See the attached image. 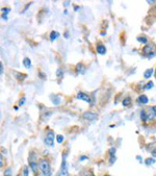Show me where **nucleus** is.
<instances>
[{
    "label": "nucleus",
    "mask_w": 156,
    "mask_h": 176,
    "mask_svg": "<svg viewBox=\"0 0 156 176\" xmlns=\"http://www.w3.org/2000/svg\"><path fill=\"white\" fill-rule=\"evenodd\" d=\"M141 119H142L143 122H148V121L150 120L149 115H148V113H147L146 110H142V111H141Z\"/></svg>",
    "instance_id": "obj_10"
},
{
    "label": "nucleus",
    "mask_w": 156,
    "mask_h": 176,
    "mask_svg": "<svg viewBox=\"0 0 156 176\" xmlns=\"http://www.w3.org/2000/svg\"><path fill=\"white\" fill-rule=\"evenodd\" d=\"M69 3H70L69 1H65V2H64V4H65V6H68V5H69Z\"/></svg>",
    "instance_id": "obj_38"
},
{
    "label": "nucleus",
    "mask_w": 156,
    "mask_h": 176,
    "mask_svg": "<svg viewBox=\"0 0 156 176\" xmlns=\"http://www.w3.org/2000/svg\"><path fill=\"white\" fill-rule=\"evenodd\" d=\"M29 167H30V169L33 171V173H38V169H40V168H39V165H38L35 162H29Z\"/></svg>",
    "instance_id": "obj_13"
},
{
    "label": "nucleus",
    "mask_w": 156,
    "mask_h": 176,
    "mask_svg": "<svg viewBox=\"0 0 156 176\" xmlns=\"http://www.w3.org/2000/svg\"><path fill=\"white\" fill-rule=\"evenodd\" d=\"M96 50H97V52H98L99 54H101V55H104V54L106 53V47L104 46L103 44H98L97 47H96Z\"/></svg>",
    "instance_id": "obj_9"
},
{
    "label": "nucleus",
    "mask_w": 156,
    "mask_h": 176,
    "mask_svg": "<svg viewBox=\"0 0 156 176\" xmlns=\"http://www.w3.org/2000/svg\"><path fill=\"white\" fill-rule=\"evenodd\" d=\"M4 176H12V169L11 168H7L4 171Z\"/></svg>",
    "instance_id": "obj_27"
},
{
    "label": "nucleus",
    "mask_w": 156,
    "mask_h": 176,
    "mask_svg": "<svg viewBox=\"0 0 156 176\" xmlns=\"http://www.w3.org/2000/svg\"><path fill=\"white\" fill-rule=\"evenodd\" d=\"M75 71H76V73H78V74H84V72H85V67L83 66V64L79 63V64L76 65V67H75Z\"/></svg>",
    "instance_id": "obj_8"
},
{
    "label": "nucleus",
    "mask_w": 156,
    "mask_h": 176,
    "mask_svg": "<svg viewBox=\"0 0 156 176\" xmlns=\"http://www.w3.org/2000/svg\"><path fill=\"white\" fill-rule=\"evenodd\" d=\"M15 76L17 77V79L18 80H20V81H22L23 79H25L26 77V75H22V74H20V73H18V72H15Z\"/></svg>",
    "instance_id": "obj_22"
},
{
    "label": "nucleus",
    "mask_w": 156,
    "mask_h": 176,
    "mask_svg": "<svg viewBox=\"0 0 156 176\" xmlns=\"http://www.w3.org/2000/svg\"><path fill=\"white\" fill-rule=\"evenodd\" d=\"M153 86H154V84H153V81H149L145 87H144V90H150V89L153 88Z\"/></svg>",
    "instance_id": "obj_23"
},
{
    "label": "nucleus",
    "mask_w": 156,
    "mask_h": 176,
    "mask_svg": "<svg viewBox=\"0 0 156 176\" xmlns=\"http://www.w3.org/2000/svg\"><path fill=\"white\" fill-rule=\"evenodd\" d=\"M146 111H147V113H148V115H149L150 120L156 118V106H151V107H149V108L146 110Z\"/></svg>",
    "instance_id": "obj_7"
},
{
    "label": "nucleus",
    "mask_w": 156,
    "mask_h": 176,
    "mask_svg": "<svg viewBox=\"0 0 156 176\" xmlns=\"http://www.w3.org/2000/svg\"><path fill=\"white\" fill-rule=\"evenodd\" d=\"M40 77H41V78H46V77L43 75V72H40Z\"/></svg>",
    "instance_id": "obj_37"
},
{
    "label": "nucleus",
    "mask_w": 156,
    "mask_h": 176,
    "mask_svg": "<svg viewBox=\"0 0 156 176\" xmlns=\"http://www.w3.org/2000/svg\"><path fill=\"white\" fill-rule=\"evenodd\" d=\"M39 168L43 172L44 176H51V167L47 159H41L39 163Z\"/></svg>",
    "instance_id": "obj_1"
},
{
    "label": "nucleus",
    "mask_w": 156,
    "mask_h": 176,
    "mask_svg": "<svg viewBox=\"0 0 156 176\" xmlns=\"http://www.w3.org/2000/svg\"><path fill=\"white\" fill-rule=\"evenodd\" d=\"M58 37H59V33H58L57 31H54V30L51 31V33H50V40H51L52 42H53V41H55Z\"/></svg>",
    "instance_id": "obj_18"
},
{
    "label": "nucleus",
    "mask_w": 156,
    "mask_h": 176,
    "mask_svg": "<svg viewBox=\"0 0 156 176\" xmlns=\"http://www.w3.org/2000/svg\"><path fill=\"white\" fill-rule=\"evenodd\" d=\"M64 139H65V138H64V136H61V134H57V136H56V141H57V143H59V144L64 142Z\"/></svg>",
    "instance_id": "obj_25"
},
{
    "label": "nucleus",
    "mask_w": 156,
    "mask_h": 176,
    "mask_svg": "<svg viewBox=\"0 0 156 176\" xmlns=\"http://www.w3.org/2000/svg\"><path fill=\"white\" fill-rule=\"evenodd\" d=\"M116 159H117L116 155H110V157H109V165H113L115 162H116Z\"/></svg>",
    "instance_id": "obj_26"
},
{
    "label": "nucleus",
    "mask_w": 156,
    "mask_h": 176,
    "mask_svg": "<svg viewBox=\"0 0 156 176\" xmlns=\"http://www.w3.org/2000/svg\"><path fill=\"white\" fill-rule=\"evenodd\" d=\"M122 104H123V106H128L131 104V98L130 97H126L123 101H122Z\"/></svg>",
    "instance_id": "obj_21"
},
{
    "label": "nucleus",
    "mask_w": 156,
    "mask_h": 176,
    "mask_svg": "<svg viewBox=\"0 0 156 176\" xmlns=\"http://www.w3.org/2000/svg\"><path fill=\"white\" fill-rule=\"evenodd\" d=\"M45 144L49 147L54 146V132H53L52 130H49L48 133L46 134V138H45Z\"/></svg>",
    "instance_id": "obj_4"
},
{
    "label": "nucleus",
    "mask_w": 156,
    "mask_h": 176,
    "mask_svg": "<svg viewBox=\"0 0 156 176\" xmlns=\"http://www.w3.org/2000/svg\"><path fill=\"white\" fill-rule=\"evenodd\" d=\"M68 174H69V166H68V163L66 162V159H63L61 167H60V171L58 172L57 176H68Z\"/></svg>",
    "instance_id": "obj_3"
},
{
    "label": "nucleus",
    "mask_w": 156,
    "mask_h": 176,
    "mask_svg": "<svg viewBox=\"0 0 156 176\" xmlns=\"http://www.w3.org/2000/svg\"><path fill=\"white\" fill-rule=\"evenodd\" d=\"M137 100H138V102L142 103V104H147V103L149 102V99H148V97H147L146 95H141V96L137 98Z\"/></svg>",
    "instance_id": "obj_12"
},
{
    "label": "nucleus",
    "mask_w": 156,
    "mask_h": 176,
    "mask_svg": "<svg viewBox=\"0 0 156 176\" xmlns=\"http://www.w3.org/2000/svg\"><path fill=\"white\" fill-rule=\"evenodd\" d=\"M0 74H3V64L0 63Z\"/></svg>",
    "instance_id": "obj_32"
},
{
    "label": "nucleus",
    "mask_w": 156,
    "mask_h": 176,
    "mask_svg": "<svg viewBox=\"0 0 156 176\" xmlns=\"http://www.w3.org/2000/svg\"><path fill=\"white\" fill-rule=\"evenodd\" d=\"M23 65L26 69H30L31 68V60L28 59V58H25L23 59Z\"/></svg>",
    "instance_id": "obj_16"
},
{
    "label": "nucleus",
    "mask_w": 156,
    "mask_h": 176,
    "mask_svg": "<svg viewBox=\"0 0 156 176\" xmlns=\"http://www.w3.org/2000/svg\"><path fill=\"white\" fill-rule=\"evenodd\" d=\"M82 117L84 120H87V121H94V120H96L98 116H97V114H95V113H92V112H85V113H83V115H82Z\"/></svg>",
    "instance_id": "obj_5"
},
{
    "label": "nucleus",
    "mask_w": 156,
    "mask_h": 176,
    "mask_svg": "<svg viewBox=\"0 0 156 176\" xmlns=\"http://www.w3.org/2000/svg\"><path fill=\"white\" fill-rule=\"evenodd\" d=\"M30 4H31V3H29V4H26V5H25V8H24V9L22 11V13H24V12H25L26 9H27V8H28V7L30 6Z\"/></svg>",
    "instance_id": "obj_35"
},
{
    "label": "nucleus",
    "mask_w": 156,
    "mask_h": 176,
    "mask_svg": "<svg viewBox=\"0 0 156 176\" xmlns=\"http://www.w3.org/2000/svg\"><path fill=\"white\" fill-rule=\"evenodd\" d=\"M153 145H154V148H153V149H151V150H150V152H151V154H152L154 157H156V143L155 144H153Z\"/></svg>",
    "instance_id": "obj_28"
},
{
    "label": "nucleus",
    "mask_w": 156,
    "mask_h": 176,
    "mask_svg": "<svg viewBox=\"0 0 156 176\" xmlns=\"http://www.w3.org/2000/svg\"><path fill=\"white\" fill-rule=\"evenodd\" d=\"M143 53L149 58H153L156 55V45L153 43H148L147 45H145V47L143 48Z\"/></svg>",
    "instance_id": "obj_2"
},
{
    "label": "nucleus",
    "mask_w": 156,
    "mask_h": 176,
    "mask_svg": "<svg viewBox=\"0 0 156 176\" xmlns=\"http://www.w3.org/2000/svg\"><path fill=\"white\" fill-rule=\"evenodd\" d=\"M136 40H137V42H139V43H142V44H145V45L148 44V39H147L146 37H144V35H139V37H137Z\"/></svg>",
    "instance_id": "obj_15"
},
{
    "label": "nucleus",
    "mask_w": 156,
    "mask_h": 176,
    "mask_svg": "<svg viewBox=\"0 0 156 176\" xmlns=\"http://www.w3.org/2000/svg\"><path fill=\"white\" fill-rule=\"evenodd\" d=\"M23 176H28V167L24 166L23 168Z\"/></svg>",
    "instance_id": "obj_29"
},
{
    "label": "nucleus",
    "mask_w": 156,
    "mask_h": 176,
    "mask_svg": "<svg viewBox=\"0 0 156 176\" xmlns=\"http://www.w3.org/2000/svg\"><path fill=\"white\" fill-rule=\"evenodd\" d=\"M64 14H65V15H68V11H67V9H65V11H64Z\"/></svg>",
    "instance_id": "obj_41"
},
{
    "label": "nucleus",
    "mask_w": 156,
    "mask_h": 176,
    "mask_svg": "<svg viewBox=\"0 0 156 176\" xmlns=\"http://www.w3.org/2000/svg\"><path fill=\"white\" fill-rule=\"evenodd\" d=\"M65 38H67V39L69 38V33H68V32H66V33H65Z\"/></svg>",
    "instance_id": "obj_40"
},
{
    "label": "nucleus",
    "mask_w": 156,
    "mask_h": 176,
    "mask_svg": "<svg viewBox=\"0 0 156 176\" xmlns=\"http://www.w3.org/2000/svg\"><path fill=\"white\" fill-rule=\"evenodd\" d=\"M104 176H109V175H104Z\"/></svg>",
    "instance_id": "obj_44"
},
{
    "label": "nucleus",
    "mask_w": 156,
    "mask_h": 176,
    "mask_svg": "<svg viewBox=\"0 0 156 176\" xmlns=\"http://www.w3.org/2000/svg\"><path fill=\"white\" fill-rule=\"evenodd\" d=\"M11 12V8L9 7H4V8H2V19L3 20H7V15H8V13Z\"/></svg>",
    "instance_id": "obj_14"
},
{
    "label": "nucleus",
    "mask_w": 156,
    "mask_h": 176,
    "mask_svg": "<svg viewBox=\"0 0 156 176\" xmlns=\"http://www.w3.org/2000/svg\"><path fill=\"white\" fill-rule=\"evenodd\" d=\"M85 159H87V156H85V155H82V156L79 158V161H81V162H82V161H85Z\"/></svg>",
    "instance_id": "obj_33"
},
{
    "label": "nucleus",
    "mask_w": 156,
    "mask_h": 176,
    "mask_svg": "<svg viewBox=\"0 0 156 176\" xmlns=\"http://www.w3.org/2000/svg\"><path fill=\"white\" fill-rule=\"evenodd\" d=\"M136 159H137L138 162H141V163H142V161H143V159H142V156H139V155H138V156H136Z\"/></svg>",
    "instance_id": "obj_36"
},
{
    "label": "nucleus",
    "mask_w": 156,
    "mask_h": 176,
    "mask_svg": "<svg viewBox=\"0 0 156 176\" xmlns=\"http://www.w3.org/2000/svg\"><path fill=\"white\" fill-rule=\"evenodd\" d=\"M51 101L54 105H58V104L60 103V98L57 97V96H54V97H52L51 98Z\"/></svg>",
    "instance_id": "obj_19"
},
{
    "label": "nucleus",
    "mask_w": 156,
    "mask_h": 176,
    "mask_svg": "<svg viewBox=\"0 0 156 176\" xmlns=\"http://www.w3.org/2000/svg\"><path fill=\"white\" fill-rule=\"evenodd\" d=\"M25 101H26L25 97H22V99H20V100H19V105H20V106H22V105L25 103Z\"/></svg>",
    "instance_id": "obj_30"
},
{
    "label": "nucleus",
    "mask_w": 156,
    "mask_h": 176,
    "mask_svg": "<svg viewBox=\"0 0 156 176\" xmlns=\"http://www.w3.org/2000/svg\"><path fill=\"white\" fill-rule=\"evenodd\" d=\"M145 164L147 166H151V165L155 164V158L154 157H148V158L145 159Z\"/></svg>",
    "instance_id": "obj_17"
},
{
    "label": "nucleus",
    "mask_w": 156,
    "mask_h": 176,
    "mask_svg": "<svg viewBox=\"0 0 156 176\" xmlns=\"http://www.w3.org/2000/svg\"><path fill=\"white\" fill-rule=\"evenodd\" d=\"M77 99L79 100H83V101H85V102H87V103H91L92 102V100H91V98H90V96L89 95H86L85 93H83V92H79L77 94Z\"/></svg>",
    "instance_id": "obj_6"
},
{
    "label": "nucleus",
    "mask_w": 156,
    "mask_h": 176,
    "mask_svg": "<svg viewBox=\"0 0 156 176\" xmlns=\"http://www.w3.org/2000/svg\"><path fill=\"white\" fill-rule=\"evenodd\" d=\"M78 9H79V6H77V5H75V6H74V11H75V12H77Z\"/></svg>",
    "instance_id": "obj_39"
},
{
    "label": "nucleus",
    "mask_w": 156,
    "mask_h": 176,
    "mask_svg": "<svg viewBox=\"0 0 156 176\" xmlns=\"http://www.w3.org/2000/svg\"><path fill=\"white\" fill-rule=\"evenodd\" d=\"M2 166H3V156L0 157V167H2Z\"/></svg>",
    "instance_id": "obj_34"
},
{
    "label": "nucleus",
    "mask_w": 156,
    "mask_h": 176,
    "mask_svg": "<svg viewBox=\"0 0 156 176\" xmlns=\"http://www.w3.org/2000/svg\"><path fill=\"white\" fill-rule=\"evenodd\" d=\"M154 74H155V77H156V69H155V73H154Z\"/></svg>",
    "instance_id": "obj_42"
},
{
    "label": "nucleus",
    "mask_w": 156,
    "mask_h": 176,
    "mask_svg": "<svg viewBox=\"0 0 156 176\" xmlns=\"http://www.w3.org/2000/svg\"><path fill=\"white\" fill-rule=\"evenodd\" d=\"M51 115H52V112H48V113H45V114H44V115L42 116V118H41V119H42V121H43V122H45V121H47V120H48L49 118L51 117Z\"/></svg>",
    "instance_id": "obj_20"
},
{
    "label": "nucleus",
    "mask_w": 156,
    "mask_h": 176,
    "mask_svg": "<svg viewBox=\"0 0 156 176\" xmlns=\"http://www.w3.org/2000/svg\"><path fill=\"white\" fill-rule=\"evenodd\" d=\"M18 176H22V175H20V174H19V175H18Z\"/></svg>",
    "instance_id": "obj_43"
},
{
    "label": "nucleus",
    "mask_w": 156,
    "mask_h": 176,
    "mask_svg": "<svg viewBox=\"0 0 156 176\" xmlns=\"http://www.w3.org/2000/svg\"><path fill=\"white\" fill-rule=\"evenodd\" d=\"M115 153H116V148H113V147L110 148V149H109V154H110V155H115Z\"/></svg>",
    "instance_id": "obj_31"
},
{
    "label": "nucleus",
    "mask_w": 156,
    "mask_h": 176,
    "mask_svg": "<svg viewBox=\"0 0 156 176\" xmlns=\"http://www.w3.org/2000/svg\"><path fill=\"white\" fill-rule=\"evenodd\" d=\"M56 76H57L58 78H61V77L64 76V72H63L61 69H57V70H56Z\"/></svg>",
    "instance_id": "obj_24"
},
{
    "label": "nucleus",
    "mask_w": 156,
    "mask_h": 176,
    "mask_svg": "<svg viewBox=\"0 0 156 176\" xmlns=\"http://www.w3.org/2000/svg\"><path fill=\"white\" fill-rule=\"evenodd\" d=\"M153 73H154V69L150 68V69H148V70L145 71V73H144V77H145L146 79H149V78L153 75Z\"/></svg>",
    "instance_id": "obj_11"
}]
</instances>
